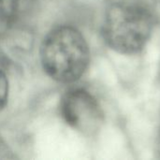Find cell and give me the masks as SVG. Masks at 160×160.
<instances>
[{"instance_id": "obj_3", "label": "cell", "mask_w": 160, "mask_h": 160, "mask_svg": "<svg viewBox=\"0 0 160 160\" xmlns=\"http://www.w3.org/2000/svg\"><path fill=\"white\" fill-rule=\"evenodd\" d=\"M61 113L66 122L83 134L99 129L103 114L96 98L83 89L68 91L61 100Z\"/></svg>"}, {"instance_id": "obj_5", "label": "cell", "mask_w": 160, "mask_h": 160, "mask_svg": "<svg viewBox=\"0 0 160 160\" xmlns=\"http://www.w3.org/2000/svg\"><path fill=\"white\" fill-rule=\"evenodd\" d=\"M8 94V82L6 75L0 70V111L6 105Z\"/></svg>"}, {"instance_id": "obj_4", "label": "cell", "mask_w": 160, "mask_h": 160, "mask_svg": "<svg viewBox=\"0 0 160 160\" xmlns=\"http://www.w3.org/2000/svg\"><path fill=\"white\" fill-rule=\"evenodd\" d=\"M17 0H0V19L9 22L15 16L17 10Z\"/></svg>"}, {"instance_id": "obj_2", "label": "cell", "mask_w": 160, "mask_h": 160, "mask_svg": "<svg viewBox=\"0 0 160 160\" xmlns=\"http://www.w3.org/2000/svg\"><path fill=\"white\" fill-rule=\"evenodd\" d=\"M153 29L150 13L135 4L121 3L108 10L102 28L103 38L114 51L131 54L140 52Z\"/></svg>"}, {"instance_id": "obj_1", "label": "cell", "mask_w": 160, "mask_h": 160, "mask_svg": "<svg viewBox=\"0 0 160 160\" xmlns=\"http://www.w3.org/2000/svg\"><path fill=\"white\" fill-rule=\"evenodd\" d=\"M40 57L45 71L61 82L78 80L89 62V50L82 35L73 27L62 26L44 39Z\"/></svg>"}]
</instances>
